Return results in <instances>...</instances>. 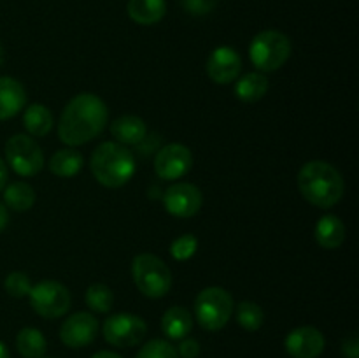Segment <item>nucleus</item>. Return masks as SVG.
<instances>
[{"label":"nucleus","instance_id":"nucleus-26","mask_svg":"<svg viewBox=\"0 0 359 358\" xmlns=\"http://www.w3.org/2000/svg\"><path fill=\"white\" fill-rule=\"evenodd\" d=\"M86 304L95 312H107L114 304V293L109 286L102 283L90 284L86 290Z\"/></svg>","mask_w":359,"mask_h":358},{"label":"nucleus","instance_id":"nucleus-2","mask_svg":"<svg viewBox=\"0 0 359 358\" xmlns=\"http://www.w3.org/2000/svg\"><path fill=\"white\" fill-rule=\"evenodd\" d=\"M298 190L312 206L330 209L344 195L342 174L328 161L312 160L298 172Z\"/></svg>","mask_w":359,"mask_h":358},{"label":"nucleus","instance_id":"nucleus-36","mask_svg":"<svg viewBox=\"0 0 359 358\" xmlns=\"http://www.w3.org/2000/svg\"><path fill=\"white\" fill-rule=\"evenodd\" d=\"M0 358H11L9 351H7L6 344H4V343H0Z\"/></svg>","mask_w":359,"mask_h":358},{"label":"nucleus","instance_id":"nucleus-34","mask_svg":"<svg viewBox=\"0 0 359 358\" xmlns=\"http://www.w3.org/2000/svg\"><path fill=\"white\" fill-rule=\"evenodd\" d=\"M6 183H7V165L4 164V160L0 158V192L6 188Z\"/></svg>","mask_w":359,"mask_h":358},{"label":"nucleus","instance_id":"nucleus-6","mask_svg":"<svg viewBox=\"0 0 359 358\" xmlns=\"http://www.w3.org/2000/svg\"><path fill=\"white\" fill-rule=\"evenodd\" d=\"M233 297L221 286H209L195 300V318L200 326L210 332L221 330L233 314Z\"/></svg>","mask_w":359,"mask_h":358},{"label":"nucleus","instance_id":"nucleus-16","mask_svg":"<svg viewBox=\"0 0 359 358\" xmlns=\"http://www.w3.org/2000/svg\"><path fill=\"white\" fill-rule=\"evenodd\" d=\"M111 133L119 144H140L147 137V126L142 118L135 114L119 116L112 121Z\"/></svg>","mask_w":359,"mask_h":358},{"label":"nucleus","instance_id":"nucleus-1","mask_svg":"<svg viewBox=\"0 0 359 358\" xmlns=\"http://www.w3.org/2000/svg\"><path fill=\"white\" fill-rule=\"evenodd\" d=\"M109 111L95 93H79L67 104L60 116L58 135L67 146H81L104 132Z\"/></svg>","mask_w":359,"mask_h":358},{"label":"nucleus","instance_id":"nucleus-27","mask_svg":"<svg viewBox=\"0 0 359 358\" xmlns=\"http://www.w3.org/2000/svg\"><path fill=\"white\" fill-rule=\"evenodd\" d=\"M135 358H179V354L168 340L153 339L140 347Z\"/></svg>","mask_w":359,"mask_h":358},{"label":"nucleus","instance_id":"nucleus-8","mask_svg":"<svg viewBox=\"0 0 359 358\" xmlns=\"http://www.w3.org/2000/svg\"><path fill=\"white\" fill-rule=\"evenodd\" d=\"M28 297L32 309L42 318H60L70 309V291L58 281H41L32 286Z\"/></svg>","mask_w":359,"mask_h":358},{"label":"nucleus","instance_id":"nucleus-15","mask_svg":"<svg viewBox=\"0 0 359 358\" xmlns=\"http://www.w3.org/2000/svg\"><path fill=\"white\" fill-rule=\"evenodd\" d=\"M27 104V93L20 81L0 77V121L16 116Z\"/></svg>","mask_w":359,"mask_h":358},{"label":"nucleus","instance_id":"nucleus-20","mask_svg":"<svg viewBox=\"0 0 359 358\" xmlns=\"http://www.w3.org/2000/svg\"><path fill=\"white\" fill-rule=\"evenodd\" d=\"M269 91V77L262 72H248L235 83V95L242 102H258Z\"/></svg>","mask_w":359,"mask_h":358},{"label":"nucleus","instance_id":"nucleus-17","mask_svg":"<svg viewBox=\"0 0 359 358\" xmlns=\"http://www.w3.org/2000/svg\"><path fill=\"white\" fill-rule=\"evenodd\" d=\"M316 241L325 249H337L346 241V225L335 214H326L316 225Z\"/></svg>","mask_w":359,"mask_h":358},{"label":"nucleus","instance_id":"nucleus-14","mask_svg":"<svg viewBox=\"0 0 359 358\" xmlns=\"http://www.w3.org/2000/svg\"><path fill=\"white\" fill-rule=\"evenodd\" d=\"M325 336L316 326H298L284 340V347L293 358H318L325 351Z\"/></svg>","mask_w":359,"mask_h":358},{"label":"nucleus","instance_id":"nucleus-33","mask_svg":"<svg viewBox=\"0 0 359 358\" xmlns=\"http://www.w3.org/2000/svg\"><path fill=\"white\" fill-rule=\"evenodd\" d=\"M9 223V213H7V207L0 202V232L7 227Z\"/></svg>","mask_w":359,"mask_h":358},{"label":"nucleus","instance_id":"nucleus-22","mask_svg":"<svg viewBox=\"0 0 359 358\" xmlns=\"http://www.w3.org/2000/svg\"><path fill=\"white\" fill-rule=\"evenodd\" d=\"M23 125L34 137H44L53 128V114L46 105L32 104L23 112Z\"/></svg>","mask_w":359,"mask_h":358},{"label":"nucleus","instance_id":"nucleus-12","mask_svg":"<svg viewBox=\"0 0 359 358\" xmlns=\"http://www.w3.org/2000/svg\"><path fill=\"white\" fill-rule=\"evenodd\" d=\"M98 333V321L91 312H76V314L69 316L63 321L62 329H60V339L65 346L74 347H84L88 344L93 343L97 339Z\"/></svg>","mask_w":359,"mask_h":358},{"label":"nucleus","instance_id":"nucleus-25","mask_svg":"<svg viewBox=\"0 0 359 358\" xmlns=\"http://www.w3.org/2000/svg\"><path fill=\"white\" fill-rule=\"evenodd\" d=\"M237 321L244 330L256 332L265 321V312L256 302L244 300L237 305Z\"/></svg>","mask_w":359,"mask_h":358},{"label":"nucleus","instance_id":"nucleus-4","mask_svg":"<svg viewBox=\"0 0 359 358\" xmlns=\"http://www.w3.org/2000/svg\"><path fill=\"white\" fill-rule=\"evenodd\" d=\"M132 277L142 295L149 298H160L170 291L172 272L167 263L156 255L142 253L132 262Z\"/></svg>","mask_w":359,"mask_h":358},{"label":"nucleus","instance_id":"nucleus-11","mask_svg":"<svg viewBox=\"0 0 359 358\" xmlns=\"http://www.w3.org/2000/svg\"><path fill=\"white\" fill-rule=\"evenodd\" d=\"M203 195L198 186L191 183H175L163 193V206L167 213L177 218H191L200 211Z\"/></svg>","mask_w":359,"mask_h":358},{"label":"nucleus","instance_id":"nucleus-9","mask_svg":"<svg viewBox=\"0 0 359 358\" xmlns=\"http://www.w3.org/2000/svg\"><path fill=\"white\" fill-rule=\"evenodd\" d=\"M104 339L116 347H133L144 340L147 325L140 316L130 312L109 316L102 326Z\"/></svg>","mask_w":359,"mask_h":358},{"label":"nucleus","instance_id":"nucleus-10","mask_svg":"<svg viewBox=\"0 0 359 358\" xmlns=\"http://www.w3.org/2000/svg\"><path fill=\"white\" fill-rule=\"evenodd\" d=\"M193 167V154L184 144H167L154 158V171L165 181H175L188 174Z\"/></svg>","mask_w":359,"mask_h":358},{"label":"nucleus","instance_id":"nucleus-5","mask_svg":"<svg viewBox=\"0 0 359 358\" xmlns=\"http://www.w3.org/2000/svg\"><path fill=\"white\" fill-rule=\"evenodd\" d=\"M252 65L262 72H276L291 56V41L279 30H263L249 46Z\"/></svg>","mask_w":359,"mask_h":358},{"label":"nucleus","instance_id":"nucleus-31","mask_svg":"<svg viewBox=\"0 0 359 358\" xmlns=\"http://www.w3.org/2000/svg\"><path fill=\"white\" fill-rule=\"evenodd\" d=\"M177 354L182 358H196L200 354L198 340L191 339V337H184V339H181Z\"/></svg>","mask_w":359,"mask_h":358},{"label":"nucleus","instance_id":"nucleus-32","mask_svg":"<svg viewBox=\"0 0 359 358\" xmlns=\"http://www.w3.org/2000/svg\"><path fill=\"white\" fill-rule=\"evenodd\" d=\"M342 354L346 358H359V340L356 333H351L342 340Z\"/></svg>","mask_w":359,"mask_h":358},{"label":"nucleus","instance_id":"nucleus-28","mask_svg":"<svg viewBox=\"0 0 359 358\" xmlns=\"http://www.w3.org/2000/svg\"><path fill=\"white\" fill-rule=\"evenodd\" d=\"M198 249V241L193 234H184L179 239H175L170 246V255L174 260H179V262H186V260L191 258L193 255Z\"/></svg>","mask_w":359,"mask_h":358},{"label":"nucleus","instance_id":"nucleus-21","mask_svg":"<svg viewBox=\"0 0 359 358\" xmlns=\"http://www.w3.org/2000/svg\"><path fill=\"white\" fill-rule=\"evenodd\" d=\"M83 154L72 147L58 150L49 160V171L58 178H74L83 168Z\"/></svg>","mask_w":359,"mask_h":358},{"label":"nucleus","instance_id":"nucleus-24","mask_svg":"<svg viewBox=\"0 0 359 358\" xmlns=\"http://www.w3.org/2000/svg\"><path fill=\"white\" fill-rule=\"evenodd\" d=\"M4 202L9 209L16 211V213H25V211L32 209L35 204V190L32 188L28 183L16 181L11 183L6 190H4Z\"/></svg>","mask_w":359,"mask_h":358},{"label":"nucleus","instance_id":"nucleus-35","mask_svg":"<svg viewBox=\"0 0 359 358\" xmlns=\"http://www.w3.org/2000/svg\"><path fill=\"white\" fill-rule=\"evenodd\" d=\"M91 358H123L121 354L114 353V351H98V353H95Z\"/></svg>","mask_w":359,"mask_h":358},{"label":"nucleus","instance_id":"nucleus-7","mask_svg":"<svg viewBox=\"0 0 359 358\" xmlns=\"http://www.w3.org/2000/svg\"><path fill=\"white\" fill-rule=\"evenodd\" d=\"M6 158L18 175L32 178L44 167V154L41 146L32 137L18 133L13 135L6 144Z\"/></svg>","mask_w":359,"mask_h":358},{"label":"nucleus","instance_id":"nucleus-30","mask_svg":"<svg viewBox=\"0 0 359 358\" xmlns=\"http://www.w3.org/2000/svg\"><path fill=\"white\" fill-rule=\"evenodd\" d=\"M186 13L193 16H205L212 13L217 6V0H182Z\"/></svg>","mask_w":359,"mask_h":358},{"label":"nucleus","instance_id":"nucleus-37","mask_svg":"<svg viewBox=\"0 0 359 358\" xmlns=\"http://www.w3.org/2000/svg\"><path fill=\"white\" fill-rule=\"evenodd\" d=\"M4 63V48H2V44H0V65H2Z\"/></svg>","mask_w":359,"mask_h":358},{"label":"nucleus","instance_id":"nucleus-18","mask_svg":"<svg viewBox=\"0 0 359 358\" xmlns=\"http://www.w3.org/2000/svg\"><path fill=\"white\" fill-rule=\"evenodd\" d=\"M193 329V316L182 305H172L165 311L161 318V330L168 339L181 340L188 337V333Z\"/></svg>","mask_w":359,"mask_h":358},{"label":"nucleus","instance_id":"nucleus-23","mask_svg":"<svg viewBox=\"0 0 359 358\" xmlns=\"http://www.w3.org/2000/svg\"><path fill=\"white\" fill-rule=\"evenodd\" d=\"M16 347L23 358H42L48 350V343L41 330L27 326L18 332Z\"/></svg>","mask_w":359,"mask_h":358},{"label":"nucleus","instance_id":"nucleus-13","mask_svg":"<svg viewBox=\"0 0 359 358\" xmlns=\"http://www.w3.org/2000/svg\"><path fill=\"white\" fill-rule=\"evenodd\" d=\"M207 76L216 84H230L242 70V58L230 46H221L210 53L207 60Z\"/></svg>","mask_w":359,"mask_h":358},{"label":"nucleus","instance_id":"nucleus-3","mask_svg":"<svg viewBox=\"0 0 359 358\" xmlns=\"http://www.w3.org/2000/svg\"><path fill=\"white\" fill-rule=\"evenodd\" d=\"M90 168L100 185L119 188L135 174V158L123 144L102 142L91 154Z\"/></svg>","mask_w":359,"mask_h":358},{"label":"nucleus","instance_id":"nucleus-19","mask_svg":"<svg viewBox=\"0 0 359 358\" xmlns=\"http://www.w3.org/2000/svg\"><path fill=\"white\" fill-rule=\"evenodd\" d=\"M128 16L139 25H154L167 13L165 0H128Z\"/></svg>","mask_w":359,"mask_h":358},{"label":"nucleus","instance_id":"nucleus-29","mask_svg":"<svg viewBox=\"0 0 359 358\" xmlns=\"http://www.w3.org/2000/svg\"><path fill=\"white\" fill-rule=\"evenodd\" d=\"M4 286H6V291L11 295V297H27L32 290L30 277L25 272H11L9 276L4 281Z\"/></svg>","mask_w":359,"mask_h":358}]
</instances>
